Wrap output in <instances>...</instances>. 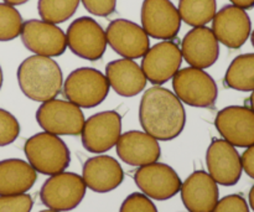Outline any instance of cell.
Returning <instances> with one entry per match:
<instances>
[{"label":"cell","instance_id":"1","mask_svg":"<svg viewBox=\"0 0 254 212\" xmlns=\"http://www.w3.org/2000/svg\"><path fill=\"white\" fill-rule=\"evenodd\" d=\"M139 121L144 132L156 141H169L183 133L186 112L174 92L154 86L144 92L139 107Z\"/></svg>","mask_w":254,"mask_h":212},{"label":"cell","instance_id":"2","mask_svg":"<svg viewBox=\"0 0 254 212\" xmlns=\"http://www.w3.org/2000/svg\"><path fill=\"white\" fill-rule=\"evenodd\" d=\"M16 77L22 93L35 102L56 98L64 83L59 64L51 57L40 55L25 59L17 69Z\"/></svg>","mask_w":254,"mask_h":212},{"label":"cell","instance_id":"3","mask_svg":"<svg viewBox=\"0 0 254 212\" xmlns=\"http://www.w3.org/2000/svg\"><path fill=\"white\" fill-rule=\"evenodd\" d=\"M24 151L30 165L44 175L62 173L71 163V153L66 143L59 136L47 132L27 139Z\"/></svg>","mask_w":254,"mask_h":212},{"label":"cell","instance_id":"4","mask_svg":"<svg viewBox=\"0 0 254 212\" xmlns=\"http://www.w3.org/2000/svg\"><path fill=\"white\" fill-rule=\"evenodd\" d=\"M109 88L108 79L101 71L81 67L67 76L64 83V94L67 101L79 108H93L107 98Z\"/></svg>","mask_w":254,"mask_h":212},{"label":"cell","instance_id":"5","mask_svg":"<svg viewBox=\"0 0 254 212\" xmlns=\"http://www.w3.org/2000/svg\"><path fill=\"white\" fill-rule=\"evenodd\" d=\"M173 88L181 102L198 108L212 107L218 96L215 79L196 67L179 70L173 77Z\"/></svg>","mask_w":254,"mask_h":212},{"label":"cell","instance_id":"6","mask_svg":"<svg viewBox=\"0 0 254 212\" xmlns=\"http://www.w3.org/2000/svg\"><path fill=\"white\" fill-rule=\"evenodd\" d=\"M36 121L47 133L55 136H78L86 119L78 106L69 101L54 98L42 102L36 111Z\"/></svg>","mask_w":254,"mask_h":212},{"label":"cell","instance_id":"7","mask_svg":"<svg viewBox=\"0 0 254 212\" xmlns=\"http://www.w3.org/2000/svg\"><path fill=\"white\" fill-rule=\"evenodd\" d=\"M86 188L82 176L62 171L45 181L40 190V199L50 210L71 211L82 203Z\"/></svg>","mask_w":254,"mask_h":212},{"label":"cell","instance_id":"8","mask_svg":"<svg viewBox=\"0 0 254 212\" xmlns=\"http://www.w3.org/2000/svg\"><path fill=\"white\" fill-rule=\"evenodd\" d=\"M66 41L76 56L88 61H98L107 49V37L103 27L94 19L82 16L71 22L67 29Z\"/></svg>","mask_w":254,"mask_h":212},{"label":"cell","instance_id":"9","mask_svg":"<svg viewBox=\"0 0 254 212\" xmlns=\"http://www.w3.org/2000/svg\"><path fill=\"white\" fill-rule=\"evenodd\" d=\"M122 133V117L116 111L99 112L84 121L82 144L89 153L102 154L111 150Z\"/></svg>","mask_w":254,"mask_h":212},{"label":"cell","instance_id":"10","mask_svg":"<svg viewBox=\"0 0 254 212\" xmlns=\"http://www.w3.org/2000/svg\"><path fill=\"white\" fill-rule=\"evenodd\" d=\"M20 36L24 46L40 56H61L67 49L66 34L62 29L44 20L32 19L25 21Z\"/></svg>","mask_w":254,"mask_h":212},{"label":"cell","instance_id":"11","mask_svg":"<svg viewBox=\"0 0 254 212\" xmlns=\"http://www.w3.org/2000/svg\"><path fill=\"white\" fill-rule=\"evenodd\" d=\"M181 62L183 54L179 45L171 40H164L154 45L144 55L141 70L150 83L160 86L175 76L180 70Z\"/></svg>","mask_w":254,"mask_h":212},{"label":"cell","instance_id":"12","mask_svg":"<svg viewBox=\"0 0 254 212\" xmlns=\"http://www.w3.org/2000/svg\"><path fill=\"white\" fill-rule=\"evenodd\" d=\"M134 181L144 195L158 201L174 198L183 184L171 166L158 161L140 166L134 175Z\"/></svg>","mask_w":254,"mask_h":212},{"label":"cell","instance_id":"13","mask_svg":"<svg viewBox=\"0 0 254 212\" xmlns=\"http://www.w3.org/2000/svg\"><path fill=\"white\" fill-rule=\"evenodd\" d=\"M141 25L148 36L171 40L180 31L181 17L170 0H144L141 5Z\"/></svg>","mask_w":254,"mask_h":212},{"label":"cell","instance_id":"14","mask_svg":"<svg viewBox=\"0 0 254 212\" xmlns=\"http://www.w3.org/2000/svg\"><path fill=\"white\" fill-rule=\"evenodd\" d=\"M215 126L223 139L233 146L254 145V112L248 107L230 106L221 109Z\"/></svg>","mask_w":254,"mask_h":212},{"label":"cell","instance_id":"15","mask_svg":"<svg viewBox=\"0 0 254 212\" xmlns=\"http://www.w3.org/2000/svg\"><path fill=\"white\" fill-rule=\"evenodd\" d=\"M107 44L124 59H140L150 49L149 36L141 26L126 19L113 20L106 31Z\"/></svg>","mask_w":254,"mask_h":212},{"label":"cell","instance_id":"16","mask_svg":"<svg viewBox=\"0 0 254 212\" xmlns=\"http://www.w3.org/2000/svg\"><path fill=\"white\" fill-rule=\"evenodd\" d=\"M206 164L211 178L220 185L233 186L242 176L240 154L225 139H213L206 153Z\"/></svg>","mask_w":254,"mask_h":212},{"label":"cell","instance_id":"17","mask_svg":"<svg viewBox=\"0 0 254 212\" xmlns=\"http://www.w3.org/2000/svg\"><path fill=\"white\" fill-rule=\"evenodd\" d=\"M252 30V22L246 10L236 5H226L212 19V31L218 42L230 49L245 45Z\"/></svg>","mask_w":254,"mask_h":212},{"label":"cell","instance_id":"18","mask_svg":"<svg viewBox=\"0 0 254 212\" xmlns=\"http://www.w3.org/2000/svg\"><path fill=\"white\" fill-rule=\"evenodd\" d=\"M183 59L196 69H208L220 56V46L212 29L206 26L193 27L181 42Z\"/></svg>","mask_w":254,"mask_h":212},{"label":"cell","instance_id":"19","mask_svg":"<svg viewBox=\"0 0 254 212\" xmlns=\"http://www.w3.org/2000/svg\"><path fill=\"white\" fill-rule=\"evenodd\" d=\"M116 146L122 161L131 166L155 163L161 155L158 141L145 132L129 131L121 134Z\"/></svg>","mask_w":254,"mask_h":212},{"label":"cell","instance_id":"20","mask_svg":"<svg viewBox=\"0 0 254 212\" xmlns=\"http://www.w3.org/2000/svg\"><path fill=\"white\" fill-rule=\"evenodd\" d=\"M181 200L190 212H212L218 203L217 183L206 171L191 174L181 184Z\"/></svg>","mask_w":254,"mask_h":212},{"label":"cell","instance_id":"21","mask_svg":"<svg viewBox=\"0 0 254 212\" xmlns=\"http://www.w3.org/2000/svg\"><path fill=\"white\" fill-rule=\"evenodd\" d=\"M82 179L92 191L104 194L113 191L123 183L124 173L116 159L108 155H98L84 163Z\"/></svg>","mask_w":254,"mask_h":212},{"label":"cell","instance_id":"22","mask_svg":"<svg viewBox=\"0 0 254 212\" xmlns=\"http://www.w3.org/2000/svg\"><path fill=\"white\" fill-rule=\"evenodd\" d=\"M106 77L114 92L123 97H134L146 87L145 74L136 62L129 59L111 61L106 67Z\"/></svg>","mask_w":254,"mask_h":212},{"label":"cell","instance_id":"23","mask_svg":"<svg viewBox=\"0 0 254 212\" xmlns=\"http://www.w3.org/2000/svg\"><path fill=\"white\" fill-rule=\"evenodd\" d=\"M36 170L21 159L0 161V196L26 194L35 185Z\"/></svg>","mask_w":254,"mask_h":212},{"label":"cell","instance_id":"24","mask_svg":"<svg viewBox=\"0 0 254 212\" xmlns=\"http://www.w3.org/2000/svg\"><path fill=\"white\" fill-rule=\"evenodd\" d=\"M225 84L236 91H254V54L240 55L231 62L226 72Z\"/></svg>","mask_w":254,"mask_h":212},{"label":"cell","instance_id":"25","mask_svg":"<svg viewBox=\"0 0 254 212\" xmlns=\"http://www.w3.org/2000/svg\"><path fill=\"white\" fill-rule=\"evenodd\" d=\"M179 14L181 20L193 27L205 26L216 15V0H180Z\"/></svg>","mask_w":254,"mask_h":212},{"label":"cell","instance_id":"26","mask_svg":"<svg viewBox=\"0 0 254 212\" xmlns=\"http://www.w3.org/2000/svg\"><path fill=\"white\" fill-rule=\"evenodd\" d=\"M79 1L81 0H39L37 10L44 21L61 24L73 16Z\"/></svg>","mask_w":254,"mask_h":212},{"label":"cell","instance_id":"27","mask_svg":"<svg viewBox=\"0 0 254 212\" xmlns=\"http://www.w3.org/2000/svg\"><path fill=\"white\" fill-rule=\"evenodd\" d=\"M22 16L12 5L0 2V41H11L21 32Z\"/></svg>","mask_w":254,"mask_h":212},{"label":"cell","instance_id":"28","mask_svg":"<svg viewBox=\"0 0 254 212\" xmlns=\"http://www.w3.org/2000/svg\"><path fill=\"white\" fill-rule=\"evenodd\" d=\"M20 134V124L10 112L0 108V146L14 143Z\"/></svg>","mask_w":254,"mask_h":212},{"label":"cell","instance_id":"29","mask_svg":"<svg viewBox=\"0 0 254 212\" xmlns=\"http://www.w3.org/2000/svg\"><path fill=\"white\" fill-rule=\"evenodd\" d=\"M119 212H158L150 198L140 193L130 194L123 201Z\"/></svg>","mask_w":254,"mask_h":212},{"label":"cell","instance_id":"30","mask_svg":"<svg viewBox=\"0 0 254 212\" xmlns=\"http://www.w3.org/2000/svg\"><path fill=\"white\" fill-rule=\"evenodd\" d=\"M32 205L31 196L27 194L0 196V212H30Z\"/></svg>","mask_w":254,"mask_h":212},{"label":"cell","instance_id":"31","mask_svg":"<svg viewBox=\"0 0 254 212\" xmlns=\"http://www.w3.org/2000/svg\"><path fill=\"white\" fill-rule=\"evenodd\" d=\"M212 212H250V209L242 196L228 195L218 201Z\"/></svg>","mask_w":254,"mask_h":212},{"label":"cell","instance_id":"32","mask_svg":"<svg viewBox=\"0 0 254 212\" xmlns=\"http://www.w3.org/2000/svg\"><path fill=\"white\" fill-rule=\"evenodd\" d=\"M88 12L96 16L106 17L113 14L117 7V0H81Z\"/></svg>","mask_w":254,"mask_h":212},{"label":"cell","instance_id":"33","mask_svg":"<svg viewBox=\"0 0 254 212\" xmlns=\"http://www.w3.org/2000/svg\"><path fill=\"white\" fill-rule=\"evenodd\" d=\"M241 163H242V169L246 171V174L254 179V145L250 146L242 154Z\"/></svg>","mask_w":254,"mask_h":212},{"label":"cell","instance_id":"34","mask_svg":"<svg viewBox=\"0 0 254 212\" xmlns=\"http://www.w3.org/2000/svg\"><path fill=\"white\" fill-rule=\"evenodd\" d=\"M233 5L236 6L241 7L243 10H247V9H252L254 7V0H230Z\"/></svg>","mask_w":254,"mask_h":212},{"label":"cell","instance_id":"35","mask_svg":"<svg viewBox=\"0 0 254 212\" xmlns=\"http://www.w3.org/2000/svg\"><path fill=\"white\" fill-rule=\"evenodd\" d=\"M27 1H29V0H4V2H6V4H9V5H12V6H16V5H22Z\"/></svg>","mask_w":254,"mask_h":212},{"label":"cell","instance_id":"36","mask_svg":"<svg viewBox=\"0 0 254 212\" xmlns=\"http://www.w3.org/2000/svg\"><path fill=\"white\" fill-rule=\"evenodd\" d=\"M250 205L251 208H252V210L254 211V185L252 186V189H251L250 191Z\"/></svg>","mask_w":254,"mask_h":212},{"label":"cell","instance_id":"37","mask_svg":"<svg viewBox=\"0 0 254 212\" xmlns=\"http://www.w3.org/2000/svg\"><path fill=\"white\" fill-rule=\"evenodd\" d=\"M248 101H250L251 109H252V111L254 112V91H253V93L251 94V97H250V99H248Z\"/></svg>","mask_w":254,"mask_h":212},{"label":"cell","instance_id":"38","mask_svg":"<svg viewBox=\"0 0 254 212\" xmlns=\"http://www.w3.org/2000/svg\"><path fill=\"white\" fill-rule=\"evenodd\" d=\"M2 81H4V76H2V70L1 66H0V89H1L2 87Z\"/></svg>","mask_w":254,"mask_h":212},{"label":"cell","instance_id":"39","mask_svg":"<svg viewBox=\"0 0 254 212\" xmlns=\"http://www.w3.org/2000/svg\"><path fill=\"white\" fill-rule=\"evenodd\" d=\"M40 212H59V211H55V210H44V211H40Z\"/></svg>","mask_w":254,"mask_h":212},{"label":"cell","instance_id":"40","mask_svg":"<svg viewBox=\"0 0 254 212\" xmlns=\"http://www.w3.org/2000/svg\"><path fill=\"white\" fill-rule=\"evenodd\" d=\"M252 45H253V47H254V31L252 32Z\"/></svg>","mask_w":254,"mask_h":212}]
</instances>
